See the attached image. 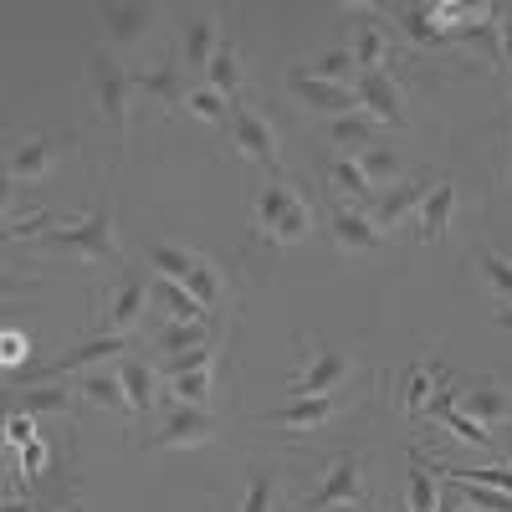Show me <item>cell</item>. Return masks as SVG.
I'll use <instances>...</instances> for the list:
<instances>
[{
  "label": "cell",
  "instance_id": "cell-1",
  "mask_svg": "<svg viewBox=\"0 0 512 512\" xmlns=\"http://www.w3.org/2000/svg\"><path fill=\"white\" fill-rule=\"evenodd\" d=\"M47 251L88 256V262H118V226H113V190H98V205L82 221L47 231Z\"/></svg>",
  "mask_w": 512,
  "mask_h": 512
},
{
  "label": "cell",
  "instance_id": "cell-2",
  "mask_svg": "<svg viewBox=\"0 0 512 512\" xmlns=\"http://www.w3.org/2000/svg\"><path fill=\"white\" fill-rule=\"evenodd\" d=\"M88 88H93V108L103 113V123L113 128V139L128 144V103H134V72L118 57L93 52L88 57Z\"/></svg>",
  "mask_w": 512,
  "mask_h": 512
},
{
  "label": "cell",
  "instance_id": "cell-3",
  "mask_svg": "<svg viewBox=\"0 0 512 512\" xmlns=\"http://www.w3.org/2000/svg\"><path fill=\"white\" fill-rule=\"evenodd\" d=\"M210 441H216V415H205L200 405H175L144 446L149 451H195V446H210Z\"/></svg>",
  "mask_w": 512,
  "mask_h": 512
},
{
  "label": "cell",
  "instance_id": "cell-4",
  "mask_svg": "<svg viewBox=\"0 0 512 512\" xmlns=\"http://www.w3.org/2000/svg\"><path fill=\"white\" fill-rule=\"evenodd\" d=\"M231 144L251 159V164H262L267 175H277L282 169V149H277V128L262 118V113H251L246 103H236L231 113Z\"/></svg>",
  "mask_w": 512,
  "mask_h": 512
},
{
  "label": "cell",
  "instance_id": "cell-5",
  "mask_svg": "<svg viewBox=\"0 0 512 512\" xmlns=\"http://www.w3.org/2000/svg\"><path fill=\"white\" fill-rule=\"evenodd\" d=\"M154 297V282L149 272H123L108 297H103V333H128L139 318H144V303Z\"/></svg>",
  "mask_w": 512,
  "mask_h": 512
},
{
  "label": "cell",
  "instance_id": "cell-6",
  "mask_svg": "<svg viewBox=\"0 0 512 512\" xmlns=\"http://www.w3.org/2000/svg\"><path fill=\"white\" fill-rule=\"evenodd\" d=\"M134 93H144L149 103H159L164 113H180L185 103H190V67H185V57H164L159 67H149V72H134Z\"/></svg>",
  "mask_w": 512,
  "mask_h": 512
},
{
  "label": "cell",
  "instance_id": "cell-7",
  "mask_svg": "<svg viewBox=\"0 0 512 512\" xmlns=\"http://www.w3.org/2000/svg\"><path fill=\"white\" fill-rule=\"evenodd\" d=\"M364 502V461L359 456H338L328 472H323V482H318V492L303 502V512H328V507H359Z\"/></svg>",
  "mask_w": 512,
  "mask_h": 512
},
{
  "label": "cell",
  "instance_id": "cell-8",
  "mask_svg": "<svg viewBox=\"0 0 512 512\" xmlns=\"http://www.w3.org/2000/svg\"><path fill=\"white\" fill-rule=\"evenodd\" d=\"M287 88H292L297 103H308L313 113H328V118H349V113H359V93H354V88L323 82V77H313L308 67H292V72H287Z\"/></svg>",
  "mask_w": 512,
  "mask_h": 512
},
{
  "label": "cell",
  "instance_id": "cell-9",
  "mask_svg": "<svg viewBox=\"0 0 512 512\" xmlns=\"http://www.w3.org/2000/svg\"><path fill=\"white\" fill-rule=\"evenodd\" d=\"M349 374H354V359H349V354H338V349H313L308 369L287 384V395H292V400H308V395H333L338 384H349Z\"/></svg>",
  "mask_w": 512,
  "mask_h": 512
},
{
  "label": "cell",
  "instance_id": "cell-10",
  "mask_svg": "<svg viewBox=\"0 0 512 512\" xmlns=\"http://www.w3.org/2000/svg\"><path fill=\"white\" fill-rule=\"evenodd\" d=\"M354 93H359V108H364L374 123L405 128V93H400V82L384 72V67H379V72H359Z\"/></svg>",
  "mask_w": 512,
  "mask_h": 512
},
{
  "label": "cell",
  "instance_id": "cell-11",
  "mask_svg": "<svg viewBox=\"0 0 512 512\" xmlns=\"http://www.w3.org/2000/svg\"><path fill=\"white\" fill-rule=\"evenodd\" d=\"M57 159H62V149H57L47 134H26V139H16L11 154H6V175H11L16 185H41V180L57 169Z\"/></svg>",
  "mask_w": 512,
  "mask_h": 512
},
{
  "label": "cell",
  "instance_id": "cell-12",
  "mask_svg": "<svg viewBox=\"0 0 512 512\" xmlns=\"http://www.w3.org/2000/svg\"><path fill=\"white\" fill-rule=\"evenodd\" d=\"M123 349H134V344H128V333H93V338H82L77 349H67L62 359H52L47 369H36L31 379H57V374H72V369H88V364L118 359Z\"/></svg>",
  "mask_w": 512,
  "mask_h": 512
},
{
  "label": "cell",
  "instance_id": "cell-13",
  "mask_svg": "<svg viewBox=\"0 0 512 512\" xmlns=\"http://www.w3.org/2000/svg\"><path fill=\"white\" fill-rule=\"evenodd\" d=\"M328 231H333L338 251H349V256H374V251L384 246V231L364 216V210H349V205H338V210H333Z\"/></svg>",
  "mask_w": 512,
  "mask_h": 512
},
{
  "label": "cell",
  "instance_id": "cell-14",
  "mask_svg": "<svg viewBox=\"0 0 512 512\" xmlns=\"http://www.w3.org/2000/svg\"><path fill=\"white\" fill-rule=\"evenodd\" d=\"M436 185L431 180H425V175H410V180H400L390 195H379L374 205H369V221L384 231V226H400L405 216H410V210H420L425 205V195H431Z\"/></svg>",
  "mask_w": 512,
  "mask_h": 512
},
{
  "label": "cell",
  "instance_id": "cell-15",
  "mask_svg": "<svg viewBox=\"0 0 512 512\" xmlns=\"http://www.w3.org/2000/svg\"><path fill=\"white\" fill-rule=\"evenodd\" d=\"M456 405H466V410H472V420H482V425L512 420V390H502V384H492V379L456 384Z\"/></svg>",
  "mask_w": 512,
  "mask_h": 512
},
{
  "label": "cell",
  "instance_id": "cell-16",
  "mask_svg": "<svg viewBox=\"0 0 512 512\" xmlns=\"http://www.w3.org/2000/svg\"><path fill=\"white\" fill-rule=\"evenodd\" d=\"M226 47V36H221V21H216V11H200V16H190L185 21V67L190 72H205L210 67V57H216Z\"/></svg>",
  "mask_w": 512,
  "mask_h": 512
},
{
  "label": "cell",
  "instance_id": "cell-17",
  "mask_svg": "<svg viewBox=\"0 0 512 512\" xmlns=\"http://www.w3.org/2000/svg\"><path fill=\"white\" fill-rule=\"evenodd\" d=\"M333 415H338L333 395H308V400H287V405L267 410L262 420L267 425H287V431H318V425H328Z\"/></svg>",
  "mask_w": 512,
  "mask_h": 512
},
{
  "label": "cell",
  "instance_id": "cell-18",
  "mask_svg": "<svg viewBox=\"0 0 512 512\" xmlns=\"http://www.w3.org/2000/svg\"><path fill=\"white\" fill-rule=\"evenodd\" d=\"M451 216H456V185H446V180H436V190H431V195H425V205L415 210V226H420L415 236L436 246V241H441V236L451 231Z\"/></svg>",
  "mask_w": 512,
  "mask_h": 512
},
{
  "label": "cell",
  "instance_id": "cell-19",
  "mask_svg": "<svg viewBox=\"0 0 512 512\" xmlns=\"http://www.w3.org/2000/svg\"><path fill=\"white\" fill-rule=\"evenodd\" d=\"M159 21V6H103V31L118 41V47H134L144 41Z\"/></svg>",
  "mask_w": 512,
  "mask_h": 512
},
{
  "label": "cell",
  "instance_id": "cell-20",
  "mask_svg": "<svg viewBox=\"0 0 512 512\" xmlns=\"http://www.w3.org/2000/svg\"><path fill=\"white\" fill-rule=\"evenodd\" d=\"M118 379H123V395H128V410H134V420H144L154 410V369L144 359H123L118 364Z\"/></svg>",
  "mask_w": 512,
  "mask_h": 512
},
{
  "label": "cell",
  "instance_id": "cell-21",
  "mask_svg": "<svg viewBox=\"0 0 512 512\" xmlns=\"http://www.w3.org/2000/svg\"><path fill=\"white\" fill-rule=\"evenodd\" d=\"M241 82H246V72H241V52L226 41V47L210 57V67H205V88H216L226 103H236V98H241Z\"/></svg>",
  "mask_w": 512,
  "mask_h": 512
},
{
  "label": "cell",
  "instance_id": "cell-22",
  "mask_svg": "<svg viewBox=\"0 0 512 512\" xmlns=\"http://www.w3.org/2000/svg\"><path fill=\"white\" fill-rule=\"evenodd\" d=\"M154 303H159V313L169 323H200L205 318V308L195 303V292L180 287V282H164V277H154Z\"/></svg>",
  "mask_w": 512,
  "mask_h": 512
},
{
  "label": "cell",
  "instance_id": "cell-23",
  "mask_svg": "<svg viewBox=\"0 0 512 512\" xmlns=\"http://www.w3.org/2000/svg\"><path fill=\"white\" fill-rule=\"evenodd\" d=\"M328 139L354 159V154L374 149V118H369L364 108H359V113H349V118H333V123H328Z\"/></svg>",
  "mask_w": 512,
  "mask_h": 512
},
{
  "label": "cell",
  "instance_id": "cell-24",
  "mask_svg": "<svg viewBox=\"0 0 512 512\" xmlns=\"http://www.w3.org/2000/svg\"><path fill=\"white\" fill-rule=\"evenodd\" d=\"M441 369H425V364H410L405 369V379H400V400H405V420H420L425 410H431V400H436V390H431V379H436Z\"/></svg>",
  "mask_w": 512,
  "mask_h": 512
},
{
  "label": "cell",
  "instance_id": "cell-25",
  "mask_svg": "<svg viewBox=\"0 0 512 512\" xmlns=\"http://www.w3.org/2000/svg\"><path fill=\"white\" fill-rule=\"evenodd\" d=\"M77 395L88 400V405L113 410V415H134V410H128V395H123V379L118 374H88V379L77 384Z\"/></svg>",
  "mask_w": 512,
  "mask_h": 512
},
{
  "label": "cell",
  "instance_id": "cell-26",
  "mask_svg": "<svg viewBox=\"0 0 512 512\" xmlns=\"http://www.w3.org/2000/svg\"><path fill=\"white\" fill-rule=\"evenodd\" d=\"M195 262L200 256L195 251H185V246H169V241H159V246H149V267L164 277V282H190V272H195Z\"/></svg>",
  "mask_w": 512,
  "mask_h": 512
},
{
  "label": "cell",
  "instance_id": "cell-27",
  "mask_svg": "<svg viewBox=\"0 0 512 512\" xmlns=\"http://www.w3.org/2000/svg\"><path fill=\"white\" fill-rule=\"evenodd\" d=\"M190 292H195V303L205 308V313H221L226 308V277L216 272V262H195V272H190V282H185Z\"/></svg>",
  "mask_w": 512,
  "mask_h": 512
},
{
  "label": "cell",
  "instance_id": "cell-28",
  "mask_svg": "<svg viewBox=\"0 0 512 512\" xmlns=\"http://www.w3.org/2000/svg\"><path fill=\"white\" fill-rule=\"evenodd\" d=\"M395 16H400L405 36L420 41V47H446V41H451V31L431 16V6H405V11H395Z\"/></svg>",
  "mask_w": 512,
  "mask_h": 512
},
{
  "label": "cell",
  "instance_id": "cell-29",
  "mask_svg": "<svg viewBox=\"0 0 512 512\" xmlns=\"http://www.w3.org/2000/svg\"><path fill=\"white\" fill-rule=\"evenodd\" d=\"M308 231H313V205H308L303 195H297V200L282 210V221H277L262 241H272V246H292V241H303Z\"/></svg>",
  "mask_w": 512,
  "mask_h": 512
},
{
  "label": "cell",
  "instance_id": "cell-30",
  "mask_svg": "<svg viewBox=\"0 0 512 512\" xmlns=\"http://www.w3.org/2000/svg\"><path fill=\"white\" fill-rule=\"evenodd\" d=\"M205 344H210V333H205L200 323H169V328H159V338H154V349H159L164 359L190 354V349H205Z\"/></svg>",
  "mask_w": 512,
  "mask_h": 512
},
{
  "label": "cell",
  "instance_id": "cell-31",
  "mask_svg": "<svg viewBox=\"0 0 512 512\" xmlns=\"http://www.w3.org/2000/svg\"><path fill=\"white\" fill-rule=\"evenodd\" d=\"M359 169L369 175V185H400V175H405V159H400L395 149L374 144V149H364V154H359Z\"/></svg>",
  "mask_w": 512,
  "mask_h": 512
},
{
  "label": "cell",
  "instance_id": "cell-32",
  "mask_svg": "<svg viewBox=\"0 0 512 512\" xmlns=\"http://www.w3.org/2000/svg\"><path fill=\"white\" fill-rule=\"evenodd\" d=\"M328 180H333V190H338V195H349V200H369V205H374V185H369V175L359 169V159H338V164H328Z\"/></svg>",
  "mask_w": 512,
  "mask_h": 512
},
{
  "label": "cell",
  "instance_id": "cell-33",
  "mask_svg": "<svg viewBox=\"0 0 512 512\" xmlns=\"http://www.w3.org/2000/svg\"><path fill=\"white\" fill-rule=\"evenodd\" d=\"M185 113L205 118L210 128H221V134H226V128H231V113H236V103H226L216 88H195V93H190V103H185Z\"/></svg>",
  "mask_w": 512,
  "mask_h": 512
},
{
  "label": "cell",
  "instance_id": "cell-34",
  "mask_svg": "<svg viewBox=\"0 0 512 512\" xmlns=\"http://www.w3.org/2000/svg\"><path fill=\"white\" fill-rule=\"evenodd\" d=\"M277 497H282V482H277V472H251V477H246L241 512H277Z\"/></svg>",
  "mask_w": 512,
  "mask_h": 512
},
{
  "label": "cell",
  "instance_id": "cell-35",
  "mask_svg": "<svg viewBox=\"0 0 512 512\" xmlns=\"http://www.w3.org/2000/svg\"><path fill=\"white\" fill-rule=\"evenodd\" d=\"M354 62H359V72H379L384 62H390V36H384V26H364V31H359Z\"/></svg>",
  "mask_w": 512,
  "mask_h": 512
},
{
  "label": "cell",
  "instance_id": "cell-36",
  "mask_svg": "<svg viewBox=\"0 0 512 512\" xmlns=\"http://www.w3.org/2000/svg\"><path fill=\"white\" fill-rule=\"evenodd\" d=\"M308 72L323 77V82H338V88H354V82H359V62H354V52H323Z\"/></svg>",
  "mask_w": 512,
  "mask_h": 512
},
{
  "label": "cell",
  "instance_id": "cell-37",
  "mask_svg": "<svg viewBox=\"0 0 512 512\" xmlns=\"http://www.w3.org/2000/svg\"><path fill=\"white\" fill-rule=\"evenodd\" d=\"M77 400H82L77 390H26L21 395V410L26 415H67Z\"/></svg>",
  "mask_w": 512,
  "mask_h": 512
},
{
  "label": "cell",
  "instance_id": "cell-38",
  "mask_svg": "<svg viewBox=\"0 0 512 512\" xmlns=\"http://www.w3.org/2000/svg\"><path fill=\"white\" fill-rule=\"evenodd\" d=\"M441 507V492L431 487V466L420 456L410 461V512H436Z\"/></svg>",
  "mask_w": 512,
  "mask_h": 512
},
{
  "label": "cell",
  "instance_id": "cell-39",
  "mask_svg": "<svg viewBox=\"0 0 512 512\" xmlns=\"http://www.w3.org/2000/svg\"><path fill=\"white\" fill-rule=\"evenodd\" d=\"M482 277H487V287H492L497 303L512 308V262H507V256L487 251V256H482ZM507 318H512V313H507Z\"/></svg>",
  "mask_w": 512,
  "mask_h": 512
},
{
  "label": "cell",
  "instance_id": "cell-40",
  "mask_svg": "<svg viewBox=\"0 0 512 512\" xmlns=\"http://www.w3.org/2000/svg\"><path fill=\"white\" fill-rule=\"evenodd\" d=\"M175 395H180V405H205L210 400V369L175 374Z\"/></svg>",
  "mask_w": 512,
  "mask_h": 512
},
{
  "label": "cell",
  "instance_id": "cell-41",
  "mask_svg": "<svg viewBox=\"0 0 512 512\" xmlns=\"http://www.w3.org/2000/svg\"><path fill=\"white\" fill-rule=\"evenodd\" d=\"M47 226H52V210H36V216H26V221H11L6 236H11V241H31V236H41Z\"/></svg>",
  "mask_w": 512,
  "mask_h": 512
},
{
  "label": "cell",
  "instance_id": "cell-42",
  "mask_svg": "<svg viewBox=\"0 0 512 512\" xmlns=\"http://www.w3.org/2000/svg\"><path fill=\"white\" fill-rule=\"evenodd\" d=\"M6 436H11L16 446H31V441H36V425H31V415H26V410H11V420H6Z\"/></svg>",
  "mask_w": 512,
  "mask_h": 512
},
{
  "label": "cell",
  "instance_id": "cell-43",
  "mask_svg": "<svg viewBox=\"0 0 512 512\" xmlns=\"http://www.w3.org/2000/svg\"><path fill=\"white\" fill-rule=\"evenodd\" d=\"M497 41H502V62L512 67V16L497 11Z\"/></svg>",
  "mask_w": 512,
  "mask_h": 512
},
{
  "label": "cell",
  "instance_id": "cell-44",
  "mask_svg": "<svg viewBox=\"0 0 512 512\" xmlns=\"http://www.w3.org/2000/svg\"><path fill=\"white\" fill-rule=\"evenodd\" d=\"M41 461H47V446L31 441V446H26V477H36V472H41Z\"/></svg>",
  "mask_w": 512,
  "mask_h": 512
},
{
  "label": "cell",
  "instance_id": "cell-45",
  "mask_svg": "<svg viewBox=\"0 0 512 512\" xmlns=\"http://www.w3.org/2000/svg\"><path fill=\"white\" fill-rule=\"evenodd\" d=\"M436 512H466L461 492H456V487H446V492H441V507H436Z\"/></svg>",
  "mask_w": 512,
  "mask_h": 512
},
{
  "label": "cell",
  "instance_id": "cell-46",
  "mask_svg": "<svg viewBox=\"0 0 512 512\" xmlns=\"http://www.w3.org/2000/svg\"><path fill=\"white\" fill-rule=\"evenodd\" d=\"M16 359H26V338L6 333V364H16Z\"/></svg>",
  "mask_w": 512,
  "mask_h": 512
},
{
  "label": "cell",
  "instance_id": "cell-47",
  "mask_svg": "<svg viewBox=\"0 0 512 512\" xmlns=\"http://www.w3.org/2000/svg\"><path fill=\"white\" fill-rule=\"evenodd\" d=\"M507 180H512V123H507Z\"/></svg>",
  "mask_w": 512,
  "mask_h": 512
},
{
  "label": "cell",
  "instance_id": "cell-48",
  "mask_svg": "<svg viewBox=\"0 0 512 512\" xmlns=\"http://www.w3.org/2000/svg\"><path fill=\"white\" fill-rule=\"evenodd\" d=\"M328 512H359V507H328Z\"/></svg>",
  "mask_w": 512,
  "mask_h": 512
},
{
  "label": "cell",
  "instance_id": "cell-49",
  "mask_svg": "<svg viewBox=\"0 0 512 512\" xmlns=\"http://www.w3.org/2000/svg\"><path fill=\"white\" fill-rule=\"evenodd\" d=\"M6 512H31V507H16V502H11V507H6Z\"/></svg>",
  "mask_w": 512,
  "mask_h": 512
},
{
  "label": "cell",
  "instance_id": "cell-50",
  "mask_svg": "<svg viewBox=\"0 0 512 512\" xmlns=\"http://www.w3.org/2000/svg\"><path fill=\"white\" fill-rule=\"evenodd\" d=\"M52 512H82V507H52Z\"/></svg>",
  "mask_w": 512,
  "mask_h": 512
},
{
  "label": "cell",
  "instance_id": "cell-51",
  "mask_svg": "<svg viewBox=\"0 0 512 512\" xmlns=\"http://www.w3.org/2000/svg\"><path fill=\"white\" fill-rule=\"evenodd\" d=\"M502 16H512V6H502Z\"/></svg>",
  "mask_w": 512,
  "mask_h": 512
},
{
  "label": "cell",
  "instance_id": "cell-52",
  "mask_svg": "<svg viewBox=\"0 0 512 512\" xmlns=\"http://www.w3.org/2000/svg\"><path fill=\"white\" fill-rule=\"evenodd\" d=\"M507 461H512V441H507Z\"/></svg>",
  "mask_w": 512,
  "mask_h": 512
}]
</instances>
